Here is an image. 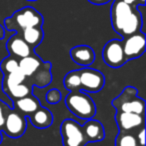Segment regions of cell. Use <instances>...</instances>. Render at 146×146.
<instances>
[{
    "label": "cell",
    "mask_w": 146,
    "mask_h": 146,
    "mask_svg": "<svg viewBox=\"0 0 146 146\" xmlns=\"http://www.w3.org/2000/svg\"><path fill=\"white\" fill-rule=\"evenodd\" d=\"M138 146H145V127L142 126L138 129V132L135 135Z\"/></svg>",
    "instance_id": "obj_25"
},
{
    "label": "cell",
    "mask_w": 146,
    "mask_h": 146,
    "mask_svg": "<svg viewBox=\"0 0 146 146\" xmlns=\"http://www.w3.org/2000/svg\"><path fill=\"white\" fill-rule=\"evenodd\" d=\"M82 129L88 142H99L105 137V131L102 123L98 120L88 119L82 125Z\"/></svg>",
    "instance_id": "obj_14"
},
{
    "label": "cell",
    "mask_w": 146,
    "mask_h": 146,
    "mask_svg": "<svg viewBox=\"0 0 146 146\" xmlns=\"http://www.w3.org/2000/svg\"><path fill=\"white\" fill-rule=\"evenodd\" d=\"M137 5H145V0H137Z\"/></svg>",
    "instance_id": "obj_28"
},
{
    "label": "cell",
    "mask_w": 146,
    "mask_h": 146,
    "mask_svg": "<svg viewBox=\"0 0 146 146\" xmlns=\"http://www.w3.org/2000/svg\"><path fill=\"white\" fill-rule=\"evenodd\" d=\"M65 104L69 111L80 119H91L96 114V105L93 99L82 90L69 92L65 98Z\"/></svg>",
    "instance_id": "obj_3"
},
{
    "label": "cell",
    "mask_w": 146,
    "mask_h": 146,
    "mask_svg": "<svg viewBox=\"0 0 146 146\" xmlns=\"http://www.w3.org/2000/svg\"><path fill=\"white\" fill-rule=\"evenodd\" d=\"M46 101L50 104H56L58 102H60L61 98H62V95H61V92L59 91L58 89H50L48 92L46 93Z\"/></svg>",
    "instance_id": "obj_23"
},
{
    "label": "cell",
    "mask_w": 146,
    "mask_h": 146,
    "mask_svg": "<svg viewBox=\"0 0 146 146\" xmlns=\"http://www.w3.org/2000/svg\"><path fill=\"white\" fill-rule=\"evenodd\" d=\"M102 58L105 64L111 68H119L127 60L123 52V43L119 39H112L108 41L102 50Z\"/></svg>",
    "instance_id": "obj_7"
},
{
    "label": "cell",
    "mask_w": 146,
    "mask_h": 146,
    "mask_svg": "<svg viewBox=\"0 0 146 146\" xmlns=\"http://www.w3.org/2000/svg\"><path fill=\"white\" fill-rule=\"evenodd\" d=\"M27 1H37V0H27Z\"/></svg>",
    "instance_id": "obj_30"
},
{
    "label": "cell",
    "mask_w": 146,
    "mask_h": 146,
    "mask_svg": "<svg viewBox=\"0 0 146 146\" xmlns=\"http://www.w3.org/2000/svg\"><path fill=\"white\" fill-rule=\"evenodd\" d=\"M118 112H132L145 115V101L138 96V90L133 86H127L111 102Z\"/></svg>",
    "instance_id": "obj_4"
},
{
    "label": "cell",
    "mask_w": 146,
    "mask_h": 146,
    "mask_svg": "<svg viewBox=\"0 0 146 146\" xmlns=\"http://www.w3.org/2000/svg\"><path fill=\"white\" fill-rule=\"evenodd\" d=\"M10 110L11 108L5 102H3L2 100H0V130L2 128L5 121V118H6L7 114L10 112Z\"/></svg>",
    "instance_id": "obj_24"
},
{
    "label": "cell",
    "mask_w": 146,
    "mask_h": 146,
    "mask_svg": "<svg viewBox=\"0 0 146 146\" xmlns=\"http://www.w3.org/2000/svg\"><path fill=\"white\" fill-rule=\"evenodd\" d=\"M90 3L92 4H95V5H103V4H106V3L110 2L112 0H88Z\"/></svg>",
    "instance_id": "obj_26"
},
{
    "label": "cell",
    "mask_w": 146,
    "mask_h": 146,
    "mask_svg": "<svg viewBox=\"0 0 146 146\" xmlns=\"http://www.w3.org/2000/svg\"><path fill=\"white\" fill-rule=\"evenodd\" d=\"M5 94L8 95V97L10 99H12V101L17 99H20L25 96H28L32 94V86L28 83L27 81L22 82L20 84H17L12 87L6 88V89H3Z\"/></svg>",
    "instance_id": "obj_19"
},
{
    "label": "cell",
    "mask_w": 146,
    "mask_h": 146,
    "mask_svg": "<svg viewBox=\"0 0 146 146\" xmlns=\"http://www.w3.org/2000/svg\"><path fill=\"white\" fill-rule=\"evenodd\" d=\"M28 117L32 125L36 128H39V129L48 128L53 123L52 112L47 108L42 107V106H40L35 112L29 114Z\"/></svg>",
    "instance_id": "obj_15"
},
{
    "label": "cell",
    "mask_w": 146,
    "mask_h": 146,
    "mask_svg": "<svg viewBox=\"0 0 146 146\" xmlns=\"http://www.w3.org/2000/svg\"><path fill=\"white\" fill-rule=\"evenodd\" d=\"M63 146H85L88 143L85 134L77 121L73 119H65L60 126Z\"/></svg>",
    "instance_id": "obj_5"
},
{
    "label": "cell",
    "mask_w": 146,
    "mask_h": 146,
    "mask_svg": "<svg viewBox=\"0 0 146 146\" xmlns=\"http://www.w3.org/2000/svg\"><path fill=\"white\" fill-rule=\"evenodd\" d=\"M123 52L127 61L140 57L145 52L146 37L144 32H137L127 36L122 40Z\"/></svg>",
    "instance_id": "obj_9"
},
{
    "label": "cell",
    "mask_w": 146,
    "mask_h": 146,
    "mask_svg": "<svg viewBox=\"0 0 146 146\" xmlns=\"http://www.w3.org/2000/svg\"><path fill=\"white\" fill-rule=\"evenodd\" d=\"M43 61L40 59V57L37 56L35 53L26 56L24 58L19 59V68L22 71V73L26 76V78H29L33 73L40 67Z\"/></svg>",
    "instance_id": "obj_17"
},
{
    "label": "cell",
    "mask_w": 146,
    "mask_h": 146,
    "mask_svg": "<svg viewBox=\"0 0 146 146\" xmlns=\"http://www.w3.org/2000/svg\"><path fill=\"white\" fill-rule=\"evenodd\" d=\"M77 73L80 90L89 93H96L104 87L105 77L100 71L90 67H83L78 69Z\"/></svg>",
    "instance_id": "obj_6"
},
{
    "label": "cell",
    "mask_w": 146,
    "mask_h": 146,
    "mask_svg": "<svg viewBox=\"0 0 146 146\" xmlns=\"http://www.w3.org/2000/svg\"><path fill=\"white\" fill-rule=\"evenodd\" d=\"M70 57L80 66L88 67L95 60V52L88 45H78L70 50Z\"/></svg>",
    "instance_id": "obj_12"
},
{
    "label": "cell",
    "mask_w": 146,
    "mask_h": 146,
    "mask_svg": "<svg viewBox=\"0 0 146 146\" xmlns=\"http://www.w3.org/2000/svg\"><path fill=\"white\" fill-rule=\"evenodd\" d=\"M2 140H3L2 133H1V130H0V144H1V142H2Z\"/></svg>",
    "instance_id": "obj_29"
},
{
    "label": "cell",
    "mask_w": 146,
    "mask_h": 146,
    "mask_svg": "<svg viewBox=\"0 0 146 146\" xmlns=\"http://www.w3.org/2000/svg\"><path fill=\"white\" fill-rule=\"evenodd\" d=\"M115 120L120 131L133 132L145 125V115L132 113V112H116Z\"/></svg>",
    "instance_id": "obj_10"
},
{
    "label": "cell",
    "mask_w": 146,
    "mask_h": 146,
    "mask_svg": "<svg viewBox=\"0 0 146 146\" xmlns=\"http://www.w3.org/2000/svg\"><path fill=\"white\" fill-rule=\"evenodd\" d=\"M6 48L9 54L17 59L24 58L34 53L33 49L23 40L19 33H15L7 40Z\"/></svg>",
    "instance_id": "obj_11"
},
{
    "label": "cell",
    "mask_w": 146,
    "mask_h": 146,
    "mask_svg": "<svg viewBox=\"0 0 146 146\" xmlns=\"http://www.w3.org/2000/svg\"><path fill=\"white\" fill-rule=\"evenodd\" d=\"M20 36L34 50V48H36L43 40L44 32L42 27H30V28L23 29L21 31Z\"/></svg>",
    "instance_id": "obj_18"
},
{
    "label": "cell",
    "mask_w": 146,
    "mask_h": 146,
    "mask_svg": "<svg viewBox=\"0 0 146 146\" xmlns=\"http://www.w3.org/2000/svg\"><path fill=\"white\" fill-rule=\"evenodd\" d=\"M115 146H138L134 133L127 131H119L115 139Z\"/></svg>",
    "instance_id": "obj_21"
},
{
    "label": "cell",
    "mask_w": 146,
    "mask_h": 146,
    "mask_svg": "<svg viewBox=\"0 0 146 146\" xmlns=\"http://www.w3.org/2000/svg\"><path fill=\"white\" fill-rule=\"evenodd\" d=\"M13 103H14V109L22 113L24 116H28L29 114L35 112L41 106L39 100L32 94L20 99L14 100Z\"/></svg>",
    "instance_id": "obj_16"
},
{
    "label": "cell",
    "mask_w": 146,
    "mask_h": 146,
    "mask_svg": "<svg viewBox=\"0 0 146 146\" xmlns=\"http://www.w3.org/2000/svg\"><path fill=\"white\" fill-rule=\"evenodd\" d=\"M26 81V76L22 73L20 68L16 71H13L8 74H5L3 76V81H2V89H6V88L12 87L17 84H20L22 82Z\"/></svg>",
    "instance_id": "obj_20"
},
{
    "label": "cell",
    "mask_w": 146,
    "mask_h": 146,
    "mask_svg": "<svg viewBox=\"0 0 146 146\" xmlns=\"http://www.w3.org/2000/svg\"><path fill=\"white\" fill-rule=\"evenodd\" d=\"M51 63L42 62L38 69L33 73L29 78H26V81L31 86L35 85L38 87H45L49 85L52 81V74H51Z\"/></svg>",
    "instance_id": "obj_13"
},
{
    "label": "cell",
    "mask_w": 146,
    "mask_h": 146,
    "mask_svg": "<svg viewBox=\"0 0 146 146\" xmlns=\"http://www.w3.org/2000/svg\"><path fill=\"white\" fill-rule=\"evenodd\" d=\"M27 128L26 116L15 109H11L5 118L1 131L11 138H19L25 133Z\"/></svg>",
    "instance_id": "obj_8"
},
{
    "label": "cell",
    "mask_w": 146,
    "mask_h": 146,
    "mask_svg": "<svg viewBox=\"0 0 146 146\" xmlns=\"http://www.w3.org/2000/svg\"><path fill=\"white\" fill-rule=\"evenodd\" d=\"M18 59L15 58L14 56H8L2 60V62L0 63V69L3 72V74H8L13 71H16L19 69V63Z\"/></svg>",
    "instance_id": "obj_22"
},
{
    "label": "cell",
    "mask_w": 146,
    "mask_h": 146,
    "mask_svg": "<svg viewBox=\"0 0 146 146\" xmlns=\"http://www.w3.org/2000/svg\"><path fill=\"white\" fill-rule=\"evenodd\" d=\"M3 36H4V30H3L2 27L0 26V38H3Z\"/></svg>",
    "instance_id": "obj_27"
},
{
    "label": "cell",
    "mask_w": 146,
    "mask_h": 146,
    "mask_svg": "<svg viewBox=\"0 0 146 146\" xmlns=\"http://www.w3.org/2000/svg\"><path fill=\"white\" fill-rule=\"evenodd\" d=\"M4 25L7 30L19 33L23 29L30 27H42L43 16L33 7L26 6L15 11L12 16L5 19Z\"/></svg>",
    "instance_id": "obj_2"
},
{
    "label": "cell",
    "mask_w": 146,
    "mask_h": 146,
    "mask_svg": "<svg viewBox=\"0 0 146 146\" xmlns=\"http://www.w3.org/2000/svg\"><path fill=\"white\" fill-rule=\"evenodd\" d=\"M112 28L123 38L142 32L144 13L134 5H129L123 0H114L110 10Z\"/></svg>",
    "instance_id": "obj_1"
}]
</instances>
